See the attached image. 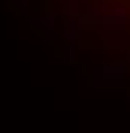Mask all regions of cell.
I'll list each match as a JSON object with an SVG mask.
<instances>
[{
    "label": "cell",
    "mask_w": 130,
    "mask_h": 133,
    "mask_svg": "<svg viewBox=\"0 0 130 133\" xmlns=\"http://www.w3.org/2000/svg\"><path fill=\"white\" fill-rule=\"evenodd\" d=\"M103 73L109 76V79H121V76H124V64H106Z\"/></svg>",
    "instance_id": "cell-1"
}]
</instances>
